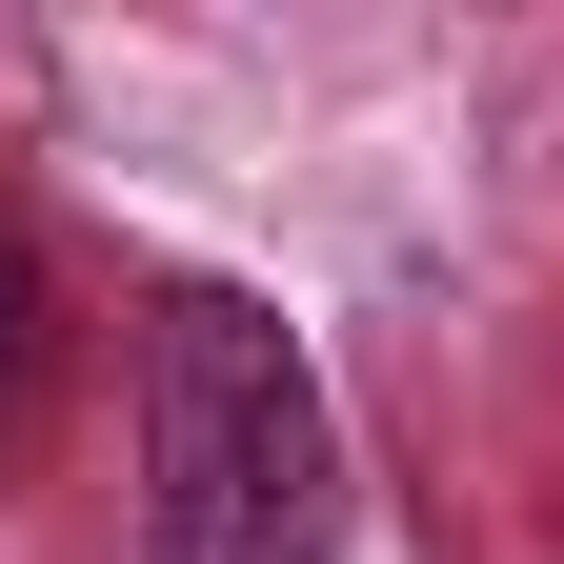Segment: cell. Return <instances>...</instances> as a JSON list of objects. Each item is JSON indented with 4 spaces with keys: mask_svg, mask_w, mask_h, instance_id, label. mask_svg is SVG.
<instances>
[{
    "mask_svg": "<svg viewBox=\"0 0 564 564\" xmlns=\"http://www.w3.org/2000/svg\"><path fill=\"white\" fill-rule=\"evenodd\" d=\"M41 343H61V303H41V242H21V202H0V423L41 403Z\"/></svg>",
    "mask_w": 564,
    "mask_h": 564,
    "instance_id": "7a4b0ae2",
    "label": "cell"
},
{
    "mask_svg": "<svg viewBox=\"0 0 564 564\" xmlns=\"http://www.w3.org/2000/svg\"><path fill=\"white\" fill-rule=\"evenodd\" d=\"M141 464H162V505H141L162 564H323V524H343V444H323L303 343L223 282L141 303Z\"/></svg>",
    "mask_w": 564,
    "mask_h": 564,
    "instance_id": "6da1fadb",
    "label": "cell"
}]
</instances>
